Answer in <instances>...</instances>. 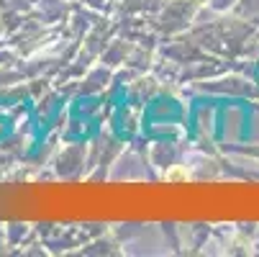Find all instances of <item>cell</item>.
Instances as JSON below:
<instances>
[{"instance_id": "obj_1", "label": "cell", "mask_w": 259, "mask_h": 257, "mask_svg": "<svg viewBox=\"0 0 259 257\" xmlns=\"http://www.w3.org/2000/svg\"><path fill=\"white\" fill-rule=\"evenodd\" d=\"M164 177H167V180H188V177H190V172L185 170V167H180V165H175L172 170H167V172H164Z\"/></svg>"}]
</instances>
